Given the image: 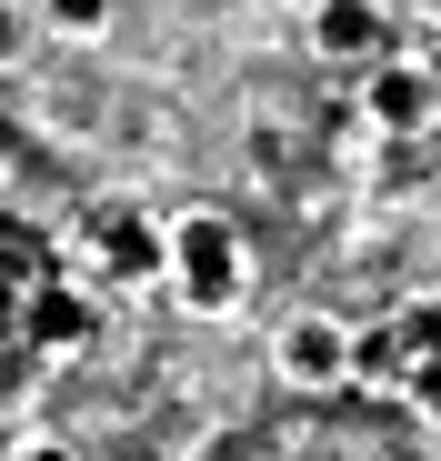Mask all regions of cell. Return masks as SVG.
Masks as SVG:
<instances>
[{
	"mask_svg": "<svg viewBox=\"0 0 441 461\" xmlns=\"http://www.w3.org/2000/svg\"><path fill=\"white\" fill-rule=\"evenodd\" d=\"M40 21H50L60 41H101V31H111V0H40Z\"/></svg>",
	"mask_w": 441,
	"mask_h": 461,
	"instance_id": "8",
	"label": "cell"
},
{
	"mask_svg": "<svg viewBox=\"0 0 441 461\" xmlns=\"http://www.w3.org/2000/svg\"><path fill=\"white\" fill-rule=\"evenodd\" d=\"M421 21H441V0H421Z\"/></svg>",
	"mask_w": 441,
	"mask_h": 461,
	"instance_id": "14",
	"label": "cell"
},
{
	"mask_svg": "<svg viewBox=\"0 0 441 461\" xmlns=\"http://www.w3.org/2000/svg\"><path fill=\"white\" fill-rule=\"evenodd\" d=\"M31 331V291H21V271H0V341H21Z\"/></svg>",
	"mask_w": 441,
	"mask_h": 461,
	"instance_id": "11",
	"label": "cell"
},
{
	"mask_svg": "<svg viewBox=\"0 0 441 461\" xmlns=\"http://www.w3.org/2000/svg\"><path fill=\"white\" fill-rule=\"evenodd\" d=\"M392 341H401V361H441V301H401Z\"/></svg>",
	"mask_w": 441,
	"mask_h": 461,
	"instance_id": "7",
	"label": "cell"
},
{
	"mask_svg": "<svg viewBox=\"0 0 441 461\" xmlns=\"http://www.w3.org/2000/svg\"><path fill=\"white\" fill-rule=\"evenodd\" d=\"M11 461H81L70 441H31V451H11Z\"/></svg>",
	"mask_w": 441,
	"mask_h": 461,
	"instance_id": "13",
	"label": "cell"
},
{
	"mask_svg": "<svg viewBox=\"0 0 441 461\" xmlns=\"http://www.w3.org/2000/svg\"><path fill=\"white\" fill-rule=\"evenodd\" d=\"M281 371L302 381V392H331V381H351V331H341V321H291Z\"/></svg>",
	"mask_w": 441,
	"mask_h": 461,
	"instance_id": "3",
	"label": "cell"
},
{
	"mask_svg": "<svg viewBox=\"0 0 441 461\" xmlns=\"http://www.w3.org/2000/svg\"><path fill=\"white\" fill-rule=\"evenodd\" d=\"M421 111H431V81H421L411 60H382V70H372V121H382V131H411Z\"/></svg>",
	"mask_w": 441,
	"mask_h": 461,
	"instance_id": "6",
	"label": "cell"
},
{
	"mask_svg": "<svg viewBox=\"0 0 441 461\" xmlns=\"http://www.w3.org/2000/svg\"><path fill=\"white\" fill-rule=\"evenodd\" d=\"M91 251H101V271H111V281H151V271H171V241H161V230L140 221L130 201L91 211Z\"/></svg>",
	"mask_w": 441,
	"mask_h": 461,
	"instance_id": "2",
	"label": "cell"
},
{
	"mask_svg": "<svg viewBox=\"0 0 441 461\" xmlns=\"http://www.w3.org/2000/svg\"><path fill=\"white\" fill-rule=\"evenodd\" d=\"M401 371H411V361H401L392 331H361V341H351V381H401Z\"/></svg>",
	"mask_w": 441,
	"mask_h": 461,
	"instance_id": "9",
	"label": "cell"
},
{
	"mask_svg": "<svg viewBox=\"0 0 441 461\" xmlns=\"http://www.w3.org/2000/svg\"><path fill=\"white\" fill-rule=\"evenodd\" d=\"M311 41H321V60H382L392 50V21L372 11V0H321Z\"/></svg>",
	"mask_w": 441,
	"mask_h": 461,
	"instance_id": "5",
	"label": "cell"
},
{
	"mask_svg": "<svg viewBox=\"0 0 441 461\" xmlns=\"http://www.w3.org/2000/svg\"><path fill=\"white\" fill-rule=\"evenodd\" d=\"M171 281H181L191 312H231V301H241V241H231L220 211H191L171 230Z\"/></svg>",
	"mask_w": 441,
	"mask_h": 461,
	"instance_id": "1",
	"label": "cell"
},
{
	"mask_svg": "<svg viewBox=\"0 0 441 461\" xmlns=\"http://www.w3.org/2000/svg\"><path fill=\"white\" fill-rule=\"evenodd\" d=\"M31 50V11H21V0H0V70H11Z\"/></svg>",
	"mask_w": 441,
	"mask_h": 461,
	"instance_id": "12",
	"label": "cell"
},
{
	"mask_svg": "<svg viewBox=\"0 0 441 461\" xmlns=\"http://www.w3.org/2000/svg\"><path fill=\"white\" fill-rule=\"evenodd\" d=\"M31 351H81L91 341V291H70V281H31Z\"/></svg>",
	"mask_w": 441,
	"mask_h": 461,
	"instance_id": "4",
	"label": "cell"
},
{
	"mask_svg": "<svg viewBox=\"0 0 441 461\" xmlns=\"http://www.w3.org/2000/svg\"><path fill=\"white\" fill-rule=\"evenodd\" d=\"M401 402L441 421V361H411V371H401Z\"/></svg>",
	"mask_w": 441,
	"mask_h": 461,
	"instance_id": "10",
	"label": "cell"
}]
</instances>
